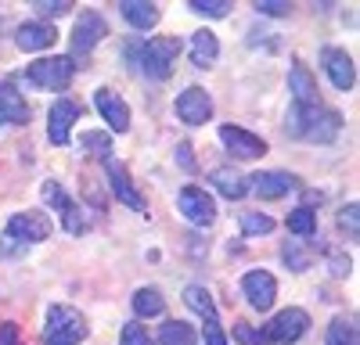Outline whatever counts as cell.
I'll return each mask as SVG.
<instances>
[{
    "label": "cell",
    "instance_id": "1",
    "mask_svg": "<svg viewBox=\"0 0 360 345\" xmlns=\"http://www.w3.org/2000/svg\"><path fill=\"white\" fill-rule=\"evenodd\" d=\"M342 130V115L335 108H321V104H307V108H292L288 115V133L303 137L314 144H332Z\"/></svg>",
    "mask_w": 360,
    "mask_h": 345
},
{
    "label": "cell",
    "instance_id": "2",
    "mask_svg": "<svg viewBox=\"0 0 360 345\" xmlns=\"http://www.w3.org/2000/svg\"><path fill=\"white\" fill-rule=\"evenodd\" d=\"M134 54H137V65H141L144 76L169 79L173 76V65H176V54H180V40L176 36H155V40L141 43Z\"/></svg>",
    "mask_w": 360,
    "mask_h": 345
},
{
    "label": "cell",
    "instance_id": "3",
    "mask_svg": "<svg viewBox=\"0 0 360 345\" xmlns=\"http://www.w3.org/2000/svg\"><path fill=\"white\" fill-rule=\"evenodd\" d=\"M86 338V320L76 306H51L47 324H44V341L47 345H79Z\"/></svg>",
    "mask_w": 360,
    "mask_h": 345
},
{
    "label": "cell",
    "instance_id": "4",
    "mask_svg": "<svg viewBox=\"0 0 360 345\" xmlns=\"http://www.w3.org/2000/svg\"><path fill=\"white\" fill-rule=\"evenodd\" d=\"M72 72H76V62H72V58H65V54L40 58V62H33V65L25 69L29 83H33L37 90H62V86H69Z\"/></svg>",
    "mask_w": 360,
    "mask_h": 345
},
{
    "label": "cell",
    "instance_id": "5",
    "mask_svg": "<svg viewBox=\"0 0 360 345\" xmlns=\"http://www.w3.org/2000/svg\"><path fill=\"white\" fill-rule=\"evenodd\" d=\"M307 327H310L307 309H295V306H292V309H281L274 320H266V327L259 331V338H263V345H266V341L288 345V341H295V338H303Z\"/></svg>",
    "mask_w": 360,
    "mask_h": 345
},
{
    "label": "cell",
    "instance_id": "6",
    "mask_svg": "<svg viewBox=\"0 0 360 345\" xmlns=\"http://www.w3.org/2000/svg\"><path fill=\"white\" fill-rule=\"evenodd\" d=\"M4 234L11 241H18V245H40V241H47L54 234V226H51V219L44 212H15L8 219Z\"/></svg>",
    "mask_w": 360,
    "mask_h": 345
},
{
    "label": "cell",
    "instance_id": "7",
    "mask_svg": "<svg viewBox=\"0 0 360 345\" xmlns=\"http://www.w3.org/2000/svg\"><path fill=\"white\" fill-rule=\"evenodd\" d=\"M176 205H180V216L191 219L195 226H209V223L217 219V201H213V194L202 191L198 184H188L184 191H180Z\"/></svg>",
    "mask_w": 360,
    "mask_h": 345
},
{
    "label": "cell",
    "instance_id": "8",
    "mask_svg": "<svg viewBox=\"0 0 360 345\" xmlns=\"http://www.w3.org/2000/svg\"><path fill=\"white\" fill-rule=\"evenodd\" d=\"M44 201H47V205H51L58 216H62V226L69 230V234H83V230H86V219H83L79 205L65 194V187H62V184L47 180V184H44Z\"/></svg>",
    "mask_w": 360,
    "mask_h": 345
},
{
    "label": "cell",
    "instance_id": "9",
    "mask_svg": "<svg viewBox=\"0 0 360 345\" xmlns=\"http://www.w3.org/2000/svg\"><path fill=\"white\" fill-rule=\"evenodd\" d=\"M108 33V22L98 15V11H83L76 18V29H72V58H83L90 54Z\"/></svg>",
    "mask_w": 360,
    "mask_h": 345
},
{
    "label": "cell",
    "instance_id": "10",
    "mask_svg": "<svg viewBox=\"0 0 360 345\" xmlns=\"http://www.w3.org/2000/svg\"><path fill=\"white\" fill-rule=\"evenodd\" d=\"M105 172H108V187H112V194L123 201L127 209H134V212H144L148 205H144V194L134 187V177L127 172V165L123 162H112V158H105Z\"/></svg>",
    "mask_w": 360,
    "mask_h": 345
},
{
    "label": "cell",
    "instance_id": "11",
    "mask_svg": "<svg viewBox=\"0 0 360 345\" xmlns=\"http://www.w3.org/2000/svg\"><path fill=\"white\" fill-rule=\"evenodd\" d=\"M242 292H245L252 309L266 313L270 306H274V299H278V280H274V273H266V270H249L242 277Z\"/></svg>",
    "mask_w": 360,
    "mask_h": 345
},
{
    "label": "cell",
    "instance_id": "12",
    "mask_svg": "<svg viewBox=\"0 0 360 345\" xmlns=\"http://www.w3.org/2000/svg\"><path fill=\"white\" fill-rule=\"evenodd\" d=\"M176 115L188 126H202V123L213 119V97H209L202 86H188V90L176 97Z\"/></svg>",
    "mask_w": 360,
    "mask_h": 345
},
{
    "label": "cell",
    "instance_id": "13",
    "mask_svg": "<svg viewBox=\"0 0 360 345\" xmlns=\"http://www.w3.org/2000/svg\"><path fill=\"white\" fill-rule=\"evenodd\" d=\"M220 140L227 144V151L234 158H263L266 155V140L249 133V130H242V126H231V123L220 126Z\"/></svg>",
    "mask_w": 360,
    "mask_h": 345
},
{
    "label": "cell",
    "instance_id": "14",
    "mask_svg": "<svg viewBox=\"0 0 360 345\" xmlns=\"http://www.w3.org/2000/svg\"><path fill=\"white\" fill-rule=\"evenodd\" d=\"M79 119V104L76 101H69V97H58L54 104H51V119H47V137H51V144H69V133H72V123Z\"/></svg>",
    "mask_w": 360,
    "mask_h": 345
},
{
    "label": "cell",
    "instance_id": "15",
    "mask_svg": "<svg viewBox=\"0 0 360 345\" xmlns=\"http://www.w3.org/2000/svg\"><path fill=\"white\" fill-rule=\"evenodd\" d=\"M321 58H324V72H328V79L335 83V90H353V83H356L353 58L342 47H324Z\"/></svg>",
    "mask_w": 360,
    "mask_h": 345
},
{
    "label": "cell",
    "instance_id": "16",
    "mask_svg": "<svg viewBox=\"0 0 360 345\" xmlns=\"http://www.w3.org/2000/svg\"><path fill=\"white\" fill-rule=\"evenodd\" d=\"M94 104H98V111H101V119H105L115 133H127V130H130V108H127V101L119 97L115 90H98V94H94Z\"/></svg>",
    "mask_w": 360,
    "mask_h": 345
},
{
    "label": "cell",
    "instance_id": "17",
    "mask_svg": "<svg viewBox=\"0 0 360 345\" xmlns=\"http://www.w3.org/2000/svg\"><path fill=\"white\" fill-rule=\"evenodd\" d=\"M295 177L292 172H281V169H270V172H252L249 187L259 194V198H285L288 191H295Z\"/></svg>",
    "mask_w": 360,
    "mask_h": 345
},
{
    "label": "cell",
    "instance_id": "18",
    "mask_svg": "<svg viewBox=\"0 0 360 345\" xmlns=\"http://www.w3.org/2000/svg\"><path fill=\"white\" fill-rule=\"evenodd\" d=\"M54 40H58V29L51 22H22L15 33V43L22 50H47Z\"/></svg>",
    "mask_w": 360,
    "mask_h": 345
},
{
    "label": "cell",
    "instance_id": "19",
    "mask_svg": "<svg viewBox=\"0 0 360 345\" xmlns=\"http://www.w3.org/2000/svg\"><path fill=\"white\" fill-rule=\"evenodd\" d=\"M8 123L11 126L29 123V104L11 83H0V126H8Z\"/></svg>",
    "mask_w": 360,
    "mask_h": 345
},
{
    "label": "cell",
    "instance_id": "20",
    "mask_svg": "<svg viewBox=\"0 0 360 345\" xmlns=\"http://www.w3.org/2000/svg\"><path fill=\"white\" fill-rule=\"evenodd\" d=\"M288 90H292V97H295L299 108L321 104V101H317V79L310 76V69H307L303 62H295V65H292V72H288Z\"/></svg>",
    "mask_w": 360,
    "mask_h": 345
},
{
    "label": "cell",
    "instance_id": "21",
    "mask_svg": "<svg viewBox=\"0 0 360 345\" xmlns=\"http://www.w3.org/2000/svg\"><path fill=\"white\" fill-rule=\"evenodd\" d=\"M119 11H123V18H127L134 29H141V33L159 22V8L148 4V0H123V4H119Z\"/></svg>",
    "mask_w": 360,
    "mask_h": 345
},
{
    "label": "cell",
    "instance_id": "22",
    "mask_svg": "<svg viewBox=\"0 0 360 345\" xmlns=\"http://www.w3.org/2000/svg\"><path fill=\"white\" fill-rule=\"evenodd\" d=\"M217 54H220L217 36L209 33V29H198V33L191 36V62H195L198 69H209V65L217 62Z\"/></svg>",
    "mask_w": 360,
    "mask_h": 345
},
{
    "label": "cell",
    "instance_id": "23",
    "mask_svg": "<svg viewBox=\"0 0 360 345\" xmlns=\"http://www.w3.org/2000/svg\"><path fill=\"white\" fill-rule=\"evenodd\" d=\"M217 184V191L224 194V198H242L245 191H249V180L242 177V172H234V169H213V177H209Z\"/></svg>",
    "mask_w": 360,
    "mask_h": 345
},
{
    "label": "cell",
    "instance_id": "24",
    "mask_svg": "<svg viewBox=\"0 0 360 345\" xmlns=\"http://www.w3.org/2000/svg\"><path fill=\"white\" fill-rule=\"evenodd\" d=\"M288 230H292L299 241H310V238L317 234V212H314L310 205L292 209V212H288Z\"/></svg>",
    "mask_w": 360,
    "mask_h": 345
},
{
    "label": "cell",
    "instance_id": "25",
    "mask_svg": "<svg viewBox=\"0 0 360 345\" xmlns=\"http://www.w3.org/2000/svg\"><path fill=\"white\" fill-rule=\"evenodd\" d=\"M159 345H198V334H195V327L184 324V320H169V324H162V331H159Z\"/></svg>",
    "mask_w": 360,
    "mask_h": 345
},
{
    "label": "cell",
    "instance_id": "26",
    "mask_svg": "<svg viewBox=\"0 0 360 345\" xmlns=\"http://www.w3.org/2000/svg\"><path fill=\"white\" fill-rule=\"evenodd\" d=\"M166 309V299L159 288H141V292L134 295V313L137 316H159Z\"/></svg>",
    "mask_w": 360,
    "mask_h": 345
},
{
    "label": "cell",
    "instance_id": "27",
    "mask_svg": "<svg viewBox=\"0 0 360 345\" xmlns=\"http://www.w3.org/2000/svg\"><path fill=\"white\" fill-rule=\"evenodd\" d=\"M184 302H188V306H191V309L202 316V320H209V316H217L213 295H209L202 284H188V288H184Z\"/></svg>",
    "mask_w": 360,
    "mask_h": 345
},
{
    "label": "cell",
    "instance_id": "28",
    "mask_svg": "<svg viewBox=\"0 0 360 345\" xmlns=\"http://www.w3.org/2000/svg\"><path fill=\"white\" fill-rule=\"evenodd\" d=\"M324 345H356V324L346 320V316H339V320H332V327H328V338Z\"/></svg>",
    "mask_w": 360,
    "mask_h": 345
},
{
    "label": "cell",
    "instance_id": "29",
    "mask_svg": "<svg viewBox=\"0 0 360 345\" xmlns=\"http://www.w3.org/2000/svg\"><path fill=\"white\" fill-rule=\"evenodd\" d=\"M270 230H274V219H270V216H263V212H245L242 216V234L263 238V234H270Z\"/></svg>",
    "mask_w": 360,
    "mask_h": 345
},
{
    "label": "cell",
    "instance_id": "30",
    "mask_svg": "<svg viewBox=\"0 0 360 345\" xmlns=\"http://www.w3.org/2000/svg\"><path fill=\"white\" fill-rule=\"evenodd\" d=\"M191 11H198L205 18H227L231 4H227V0H191Z\"/></svg>",
    "mask_w": 360,
    "mask_h": 345
},
{
    "label": "cell",
    "instance_id": "31",
    "mask_svg": "<svg viewBox=\"0 0 360 345\" xmlns=\"http://www.w3.org/2000/svg\"><path fill=\"white\" fill-rule=\"evenodd\" d=\"M69 8H72V0H37V15H40L44 22L69 15Z\"/></svg>",
    "mask_w": 360,
    "mask_h": 345
},
{
    "label": "cell",
    "instance_id": "32",
    "mask_svg": "<svg viewBox=\"0 0 360 345\" xmlns=\"http://www.w3.org/2000/svg\"><path fill=\"white\" fill-rule=\"evenodd\" d=\"M83 148L98 158H108V148H112V137L108 133H83Z\"/></svg>",
    "mask_w": 360,
    "mask_h": 345
},
{
    "label": "cell",
    "instance_id": "33",
    "mask_svg": "<svg viewBox=\"0 0 360 345\" xmlns=\"http://www.w3.org/2000/svg\"><path fill=\"white\" fill-rule=\"evenodd\" d=\"M285 259H288V266H292V270H307V266H310V252H307V248H299L295 241L285 245Z\"/></svg>",
    "mask_w": 360,
    "mask_h": 345
},
{
    "label": "cell",
    "instance_id": "34",
    "mask_svg": "<svg viewBox=\"0 0 360 345\" xmlns=\"http://www.w3.org/2000/svg\"><path fill=\"white\" fill-rule=\"evenodd\" d=\"M123 345H152V334L144 331V324H127L123 327Z\"/></svg>",
    "mask_w": 360,
    "mask_h": 345
},
{
    "label": "cell",
    "instance_id": "35",
    "mask_svg": "<svg viewBox=\"0 0 360 345\" xmlns=\"http://www.w3.org/2000/svg\"><path fill=\"white\" fill-rule=\"evenodd\" d=\"M356 216H360V209H356V205H346V209L339 212V226H342V234H349V238H356V234H360Z\"/></svg>",
    "mask_w": 360,
    "mask_h": 345
},
{
    "label": "cell",
    "instance_id": "36",
    "mask_svg": "<svg viewBox=\"0 0 360 345\" xmlns=\"http://www.w3.org/2000/svg\"><path fill=\"white\" fill-rule=\"evenodd\" d=\"M205 345H231L224 327H220V316H209L205 320Z\"/></svg>",
    "mask_w": 360,
    "mask_h": 345
},
{
    "label": "cell",
    "instance_id": "37",
    "mask_svg": "<svg viewBox=\"0 0 360 345\" xmlns=\"http://www.w3.org/2000/svg\"><path fill=\"white\" fill-rule=\"evenodd\" d=\"M0 345H25L15 320H0Z\"/></svg>",
    "mask_w": 360,
    "mask_h": 345
},
{
    "label": "cell",
    "instance_id": "38",
    "mask_svg": "<svg viewBox=\"0 0 360 345\" xmlns=\"http://www.w3.org/2000/svg\"><path fill=\"white\" fill-rule=\"evenodd\" d=\"M256 11H259V15H274V18H281V15H288L292 8L285 4V0H256Z\"/></svg>",
    "mask_w": 360,
    "mask_h": 345
},
{
    "label": "cell",
    "instance_id": "39",
    "mask_svg": "<svg viewBox=\"0 0 360 345\" xmlns=\"http://www.w3.org/2000/svg\"><path fill=\"white\" fill-rule=\"evenodd\" d=\"M234 338H238V341H245V345H263L259 331H252L249 324H234Z\"/></svg>",
    "mask_w": 360,
    "mask_h": 345
},
{
    "label": "cell",
    "instance_id": "40",
    "mask_svg": "<svg viewBox=\"0 0 360 345\" xmlns=\"http://www.w3.org/2000/svg\"><path fill=\"white\" fill-rule=\"evenodd\" d=\"M332 273H335V277L349 273V255H339V252H332Z\"/></svg>",
    "mask_w": 360,
    "mask_h": 345
},
{
    "label": "cell",
    "instance_id": "41",
    "mask_svg": "<svg viewBox=\"0 0 360 345\" xmlns=\"http://www.w3.org/2000/svg\"><path fill=\"white\" fill-rule=\"evenodd\" d=\"M176 155H180V162H184V165H191V144H180Z\"/></svg>",
    "mask_w": 360,
    "mask_h": 345
}]
</instances>
